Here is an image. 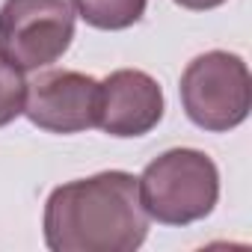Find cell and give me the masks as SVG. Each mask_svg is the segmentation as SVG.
Returning <instances> with one entry per match:
<instances>
[{
  "instance_id": "cell-1",
  "label": "cell",
  "mask_w": 252,
  "mask_h": 252,
  "mask_svg": "<svg viewBox=\"0 0 252 252\" xmlns=\"http://www.w3.org/2000/svg\"><path fill=\"white\" fill-rule=\"evenodd\" d=\"M149 234V214L131 172L110 169L60 184L45 202L51 252H134Z\"/></svg>"
},
{
  "instance_id": "cell-6",
  "label": "cell",
  "mask_w": 252,
  "mask_h": 252,
  "mask_svg": "<svg viewBox=\"0 0 252 252\" xmlns=\"http://www.w3.org/2000/svg\"><path fill=\"white\" fill-rule=\"evenodd\" d=\"M163 89L137 68H119L101 80L98 128L110 137H143L163 119Z\"/></svg>"
},
{
  "instance_id": "cell-5",
  "label": "cell",
  "mask_w": 252,
  "mask_h": 252,
  "mask_svg": "<svg viewBox=\"0 0 252 252\" xmlns=\"http://www.w3.org/2000/svg\"><path fill=\"white\" fill-rule=\"evenodd\" d=\"M101 80L83 71H48L27 83L24 116L48 134H80L98 128Z\"/></svg>"
},
{
  "instance_id": "cell-3",
  "label": "cell",
  "mask_w": 252,
  "mask_h": 252,
  "mask_svg": "<svg viewBox=\"0 0 252 252\" xmlns=\"http://www.w3.org/2000/svg\"><path fill=\"white\" fill-rule=\"evenodd\" d=\"M181 104L187 119L202 131H231L246 122L252 107V77L243 57L228 51H208L196 57L181 74Z\"/></svg>"
},
{
  "instance_id": "cell-8",
  "label": "cell",
  "mask_w": 252,
  "mask_h": 252,
  "mask_svg": "<svg viewBox=\"0 0 252 252\" xmlns=\"http://www.w3.org/2000/svg\"><path fill=\"white\" fill-rule=\"evenodd\" d=\"M24 98H27L24 71L0 57V128L24 113Z\"/></svg>"
},
{
  "instance_id": "cell-7",
  "label": "cell",
  "mask_w": 252,
  "mask_h": 252,
  "mask_svg": "<svg viewBox=\"0 0 252 252\" xmlns=\"http://www.w3.org/2000/svg\"><path fill=\"white\" fill-rule=\"evenodd\" d=\"M71 6L95 30H128L146 15V0H71Z\"/></svg>"
},
{
  "instance_id": "cell-4",
  "label": "cell",
  "mask_w": 252,
  "mask_h": 252,
  "mask_svg": "<svg viewBox=\"0 0 252 252\" xmlns=\"http://www.w3.org/2000/svg\"><path fill=\"white\" fill-rule=\"evenodd\" d=\"M74 39L68 0H6L0 6V57L21 71L57 63Z\"/></svg>"
},
{
  "instance_id": "cell-2",
  "label": "cell",
  "mask_w": 252,
  "mask_h": 252,
  "mask_svg": "<svg viewBox=\"0 0 252 252\" xmlns=\"http://www.w3.org/2000/svg\"><path fill=\"white\" fill-rule=\"evenodd\" d=\"M140 202L149 220L163 225H190L205 220L220 199L217 163L199 149H169L155 158L143 175Z\"/></svg>"
},
{
  "instance_id": "cell-9",
  "label": "cell",
  "mask_w": 252,
  "mask_h": 252,
  "mask_svg": "<svg viewBox=\"0 0 252 252\" xmlns=\"http://www.w3.org/2000/svg\"><path fill=\"white\" fill-rule=\"evenodd\" d=\"M178 6H184V9H193V12H205V9H217V6H222L225 0H175Z\"/></svg>"
}]
</instances>
